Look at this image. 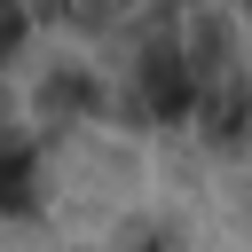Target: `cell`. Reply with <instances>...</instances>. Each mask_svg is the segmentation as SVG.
I'll return each mask as SVG.
<instances>
[{"label": "cell", "instance_id": "1", "mask_svg": "<svg viewBox=\"0 0 252 252\" xmlns=\"http://www.w3.org/2000/svg\"><path fill=\"white\" fill-rule=\"evenodd\" d=\"M110 110L134 118V126H181V118H197V79H189V63H181L173 24L150 32V39H134V47H118Z\"/></svg>", "mask_w": 252, "mask_h": 252}, {"label": "cell", "instance_id": "2", "mask_svg": "<svg viewBox=\"0 0 252 252\" xmlns=\"http://www.w3.org/2000/svg\"><path fill=\"white\" fill-rule=\"evenodd\" d=\"M173 39H181V63H189V79H197V102L220 94V87H236L244 63H252L244 24H236L228 0H189V8L173 16Z\"/></svg>", "mask_w": 252, "mask_h": 252}, {"label": "cell", "instance_id": "3", "mask_svg": "<svg viewBox=\"0 0 252 252\" xmlns=\"http://www.w3.org/2000/svg\"><path fill=\"white\" fill-rule=\"evenodd\" d=\"M32 110H39V126H87L110 110V79L94 63H47L32 87Z\"/></svg>", "mask_w": 252, "mask_h": 252}, {"label": "cell", "instance_id": "4", "mask_svg": "<svg viewBox=\"0 0 252 252\" xmlns=\"http://www.w3.org/2000/svg\"><path fill=\"white\" fill-rule=\"evenodd\" d=\"M39 205V142L0 126V213H32Z\"/></svg>", "mask_w": 252, "mask_h": 252}, {"label": "cell", "instance_id": "5", "mask_svg": "<svg viewBox=\"0 0 252 252\" xmlns=\"http://www.w3.org/2000/svg\"><path fill=\"white\" fill-rule=\"evenodd\" d=\"M24 39H32V8L24 0H0V63H16Z\"/></svg>", "mask_w": 252, "mask_h": 252}, {"label": "cell", "instance_id": "6", "mask_svg": "<svg viewBox=\"0 0 252 252\" xmlns=\"http://www.w3.org/2000/svg\"><path fill=\"white\" fill-rule=\"evenodd\" d=\"M24 8H32V16H63L71 0H24Z\"/></svg>", "mask_w": 252, "mask_h": 252}, {"label": "cell", "instance_id": "7", "mask_svg": "<svg viewBox=\"0 0 252 252\" xmlns=\"http://www.w3.org/2000/svg\"><path fill=\"white\" fill-rule=\"evenodd\" d=\"M244 47H252V32H244Z\"/></svg>", "mask_w": 252, "mask_h": 252}]
</instances>
